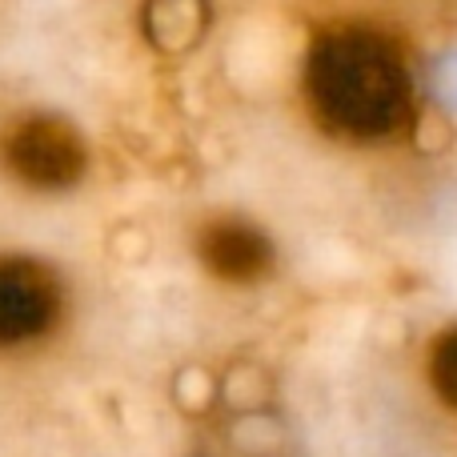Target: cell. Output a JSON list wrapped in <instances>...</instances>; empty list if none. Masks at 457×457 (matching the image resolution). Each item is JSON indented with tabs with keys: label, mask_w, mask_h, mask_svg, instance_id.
Returning a JSON list of instances; mask_svg holds the SVG:
<instances>
[{
	"label": "cell",
	"mask_w": 457,
	"mask_h": 457,
	"mask_svg": "<svg viewBox=\"0 0 457 457\" xmlns=\"http://www.w3.org/2000/svg\"><path fill=\"white\" fill-rule=\"evenodd\" d=\"M293 85L309 125L349 149L397 145L421 112L410 37L370 12H333L309 24Z\"/></svg>",
	"instance_id": "cell-1"
},
{
	"label": "cell",
	"mask_w": 457,
	"mask_h": 457,
	"mask_svg": "<svg viewBox=\"0 0 457 457\" xmlns=\"http://www.w3.org/2000/svg\"><path fill=\"white\" fill-rule=\"evenodd\" d=\"M96 173L88 129L56 104H21L0 117V185L32 205H61Z\"/></svg>",
	"instance_id": "cell-2"
},
{
	"label": "cell",
	"mask_w": 457,
	"mask_h": 457,
	"mask_svg": "<svg viewBox=\"0 0 457 457\" xmlns=\"http://www.w3.org/2000/svg\"><path fill=\"white\" fill-rule=\"evenodd\" d=\"M80 293L69 265L45 249L0 245V365L45 361L72 333Z\"/></svg>",
	"instance_id": "cell-3"
},
{
	"label": "cell",
	"mask_w": 457,
	"mask_h": 457,
	"mask_svg": "<svg viewBox=\"0 0 457 457\" xmlns=\"http://www.w3.org/2000/svg\"><path fill=\"white\" fill-rule=\"evenodd\" d=\"M189 253L197 269L217 285H261L277 265V245L261 221L237 209H213L189 228Z\"/></svg>",
	"instance_id": "cell-4"
},
{
	"label": "cell",
	"mask_w": 457,
	"mask_h": 457,
	"mask_svg": "<svg viewBox=\"0 0 457 457\" xmlns=\"http://www.w3.org/2000/svg\"><path fill=\"white\" fill-rule=\"evenodd\" d=\"M426 378L434 386L437 402L450 413H457V329H445L434 337L426 357Z\"/></svg>",
	"instance_id": "cell-5"
},
{
	"label": "cell",
	"mask_w": 457,
	"mask_h": 457,
	"mask_svg": "<svg viewBox=\"0 0 457 457\" xmlns=\"http://www.w3.org/2000/svg\"><path fill=\"white\" fill-rule=\"evenodd\" d=\"M173 4H205V0H173Z\"/></svg>",
	"instance_id": "cell-6"
}]
</instances>
